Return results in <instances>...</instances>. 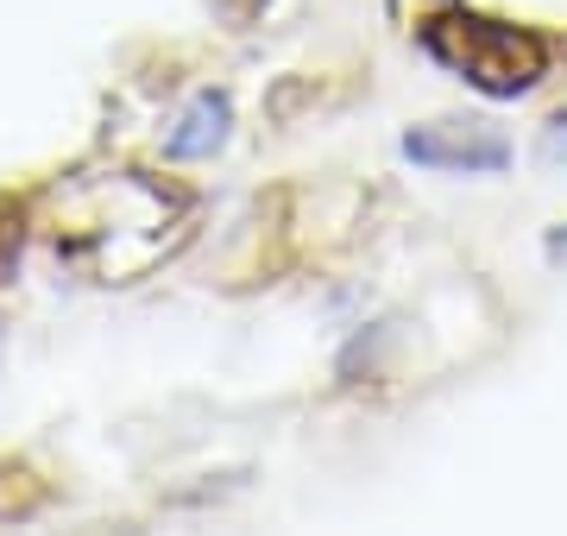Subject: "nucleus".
I'll use <instances>...</instances> for the list:
<instances>
[{"label": "nucleus", "mask_w": 567, "mask_h": 536, "mask_svg": "<svg viewBox=\"0 0 567 536\" xmlns=\"http://www.w3.org/2000/svg\"><path fill=\"white\" fill-rule=\"evenodd\" d=\"M429 58H442L454 76H466L486 95H524L543 83L548 51L536 32L524 25H498V20H466V13H435L423 25Z\"/></svg>", "instance_id": "nucleus-1"}, {"label": "nucleus", "mask_w": 567, "mask_h": 536, "mask_svg": "<svg viewBox=\"0 0 567 536\" xmlns=\"http://www.w3.org/2000/svg\"><path fill=\"white\" fill-rule=\"evenodd\" d=\"M543 152H548V158H555V165H561V158H567V107H561V114H555V121H548V133H543Z\"/></svg>", "instance_id": "nucleus-4"}, {"label": "nucleus", "mask_w": 567, "mask_h": 536, "mask_svg": "<svg viewBox=\"0 0 567 536\" xmlns=\"http://www.w3.org/2000/svg\"><path fill=\"white\" fill-rule=\"evenodd\" d=\"M404 152L429 171H466V177H473V171H505V158H511V145L498 140V133L461 126V121H435V126L404 133Z\"/></svg>", "instance_id": "nucleus-2"}, {"label": "nucleus", "mask_w": 567, "mask_h": 536, "mask_svg": "<svg viewBox=\"0 0 567 536\" xmlns=\"http://www.w3.org/2000/svg\"><path fill=\"white\" fill-rule=\"evenodd\" d=\"M221 140H227V102L221 95H196L183 126L171 133V158H208Z\"/></svg>", "instance_id": "nucleus-3"}, {"label": "nucleus", "mask_w": 567, "mask_h": 536, "mask_svg": "<svg viewBox=\"0 0 567 536\" xmlns=\"http://www.w3.org/2000/svg\"><path fill=\"white\" fill-rule=\"evenodd\" d=\"M555 247H567V234H555Z\"/></svg>", "instance_id": "nucleus-5"}]
</instances>
